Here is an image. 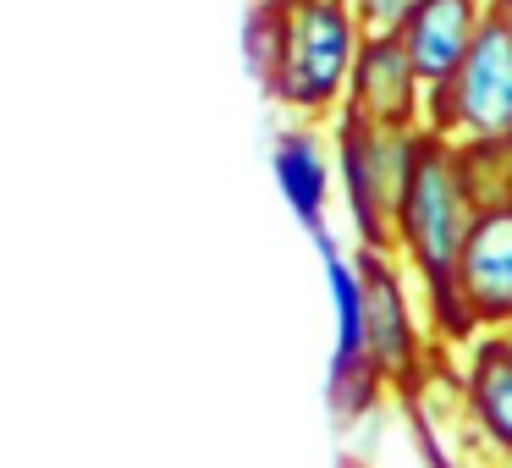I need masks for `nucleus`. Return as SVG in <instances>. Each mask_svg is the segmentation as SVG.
Wrapping results in <instances>:
<instances>
[{
  "label": "nucleus",
  "mask_w": 512,
  "mask_h": 468,
  "mask_svg": "<svg viewBox=\"0 0 512 468\" xmlns=\"http://www.w3.org/2000/svg\"><path fill=\"white\" fill-rule=\"evenodd\" d=\"M479 210H485V199H479L474 177H468L463 149L424 133L419 166H413L408 199H402V215H397V259L419 281L424 314L452 298L457 259H463L468 237H474Z\"/></svg>",
  "instance_id": "nucleus-1"
},
{
  "label": "nucleus",
  "mask_w": 512,
  "mask_h": 468,
  "mask_svg": "<svg viewBox=\"0 0 512 468\" xmlns=\"http://www.w3.org/2000/svg\"><path fill=\"white\" fill-rule=\"evenodd\" d=\"M358 50H364V28L353 17V0H292L287 56L270 83V100L292 122L336 127V116L347 111Z\"/></svg>",
  "instance_id": "nucleus-2"
},
{
  "label": "nucleus",
  "mask_w": 512,
  "mask_h": 468,
  "mask_svg": "<svg viewBox=\"0 0 512 468\" xmlns=\"http://www.w3.org/2000/svg\"><path fill=\"white\" fill-rule=\"evenodd\" d=\"M336 182H342V210L353 226V248L397 254V215L408 199L413 166H419L424 133H391V127L336 122Z\"/></svg>",
  "instance_id": "nucleus-4"
},
{
  "label": "nucleus",
  "mask_w": 512,
  "mask_h": 468,
  "mask_svg": "<svg viewBox=\"0 0 512 468\" xmlns=\"http://www.w3.org/2000/svg\"><path fill=\"white\" fill-rule=\"evenodd\" d=\"M501 336H507V347H512V325H507V331H501Z\"/></svg>",
  "instance_id": "nucleus-14"
},
{
  "label": "nucleus",
  "mask_w": 512,
  "mask_h": 468,
  "mask_svg": "<svg viewBox=\"0 0 512 468\" xmlns=\"http://www.w3.org/2000/svg\"><path fill=\"white\" fill-rule=\"evenodd\" d=\"M270 177L287 199L292 221L309 237L331 232V199L342 193L336 182V138L320 122H287L270 144Z\"/></svg>",
  "instance_id": "nucleus-10"
},
{
  "label": "nucleus",
  "mask_w": 512,
  "mask_h": 468,
  "mask_svg": "<svg viewBox=\"0 0 512 468\" xmlns=\"http://www.w3.org/2000/svg\"><path fill=\"white\" fill-rule=\"evenodd\" d=\"M490 0H419L402 28V50H408L413 72L424 78V89H446L457 78V67L468 61L485 23Z\"/></svg>",
  "instance_id": "nucleus-11"
},
{
  "label": "nucleus",
  "mask_w": 512,
  "mask_h": 468,
  "mask_svg": "<svg viewBox=\"0 0 512 468\" xmlns=\"http://www.w3.org/2000/svg\"><path fill=\"white\" fill-rule=\"evenodd\" d=\"M364 276V325H369V369L386 397H408L435 358V331L424 314V292L397 254L353 248Z\"/></svg>",
  "instance_id": "nucleus-5"
},
{
  "label": "nucleus",
  "mask_w": 512,
  "mask_h": 468,
  "mask_svg": "<svg viewBox=\"0 0 512 468\" xmlns=\"http://www.w3.org/2000/svg\"><path fill=\"white\" fill-rule=\"evenodd\" d=\"M457 413H463L468 435L479 441V452L490 463L512 468V347L501 331H485L474 342H463L452 369Z\"/></svg>",
  "instance_id": "nucleus-8"
},
{
  "label": "nucleus",
  "mask_w": 512,
  "mask_h": 468,
  "mask_svg": "<svg viewBox=\"0 0 512 468\" xmlns=\"http://www.w3.org/2000/svg\"><path fill=\"white\" fill-rule=\"evenodd\" d=\"M342 116L347 122H364V127H391V133H424L430 89H424V78L413 72L402 39H364ZM342 116H336V122H342Z\"/></svg>",
  "instance_id": "nucleus-9"
},
{
  "label": "nucleus",
  "mask_w": 512,
  "mask_h": 468,
  "mask_svg": "<svg viewBox=\"0 0 512 468\" xmlns=\"http://www.w3.org/2000/svg\"><path fill=\"white\" fill-rule=\"evenodd\" d=\"M325 270V292H331V364H325V397H331L336 419H364L386 391H380L375 369H369V325H364V276L358 259L336 243V232L314 237Z\"/></svg>",
  "instance_id": "nucleus-7"
},
{
  "label": "nucleus",
  "mask_w": 512,
  "mask_h": 468,
  "mask_svg": "<svg viewBox=\"0 0 512 468\" xmlns=\"http://www.w3.org/2000/svg\"><path fill=\"white\" fill-rule=\"evenodd\" d=\"M413 6L419 0H353V17L364 28V39H402Z\"/></svg>",
  "instance_id": "nucleus-13"
},
{
  "label": "nucleus",
  "mask_w": 512,
  "mask_h": 468,
  "mask_svg": "<svg viewBox=\"0 0 512 468\" xmlns=\"http://www.w3.org/2000/svg\"><path fill=\"white\" fill-rule=\"evenodd\" d=\"M287 23H292V0H248L243 12V67L265 94L281 72V56H287Z\"/></svg>",
  "instance_id": "nucleus-12"
},
{
  "label": "nucleus",
  "mask_w": 512,
  "mask_h": 468,
  "mask_svg": "<svg viewBox=\"0 0 512 468\" xmlns=\"http://www.w3.org/2000/svg\"><path fill=\"white\" fill-rule=\"evenodd\" d=\"M512 325V199L485 204L452 276V298L430 309L435 342H474Z\"/></svg>",
  "instance_id": "nucleus-6"
},
{
  "label": "nucleus",
  "mask_w": 512,
  "mask_h": 468,
  "mask_svg": "<svg viewBox=\"0 0 512 468\" xmlns=\"http://www.w3.org/2000/svg\"><path fill=\"white\" fill-rule=\"evenodd\" d=\"M424 133L457 149H512V0H490L468 61L430 94Z\"/></svg>",
  "instance_id": "nucleus-3"
}]
</instances>
